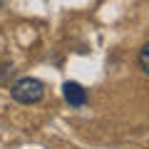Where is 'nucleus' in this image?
Returning <instances> with one entry per match:
<instances>
[{
	"label": "nucleus",
	"instance_id": "1",
	"mask_svg": "<svg viewBox=\"0 0 149 149\" xmlns=\"http://www.w3.org/2000/svg\"><path fill=\"white\" fill-rule=\"evenodd\" d=\"M42 95H45V85L35 77H20L10 87V97L20 104H35L42 100Z\"/></svg>",
	"mask_w": 149,
	"mask_h": 149
},
{
	"label": "nucleus",
	"instance_id": "3",
	"mask_svg": "<svg viewBox=\"0 0 149 149\" xmlns=\"http://www.w3.org/2000/svg\"><path fill=\"white\" fill-rule=\"evenodd\" d=\"M147 57H149V45H142V50H139V70H142V72H149Z\"/></svg>",
	"mask_w": 149,
	"mask_h": 149
},
{
	"label": "nucleus",
	"instance_id": "2",
	"mask_svg": "<svg viewBox=\"0 0 149 149\" xmlns=\"http://www.w3.org/2000/svg\"><path fill=\"white\" fill-rule=\"evenodd\" d=\"M62 95H65V102L70 107H85V102H87V90L80 82H65Z\"/></svg>",
	"mask_w": 149,
	"mask_h": 149
}]
</instances>
